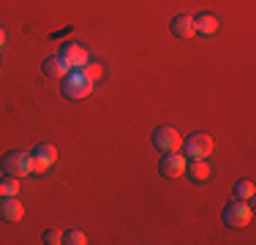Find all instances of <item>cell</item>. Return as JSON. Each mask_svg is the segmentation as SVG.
I'll use <instances>...</instances> for the list:
<instances>
[{
    "instance_id": "6da1fadb",
    "label": "cell",
    "mask_w": 256,
    "mask_h": 245,
    "mask_svg": "<svg viewBox=\"0 0 256 245\" xmlns=\"http://www.w3.org/2000/svg\"><path fill=\"white\" fill-rule=\"evenodd\" d=\"M221 218H224V224H226L229 229H242V226H248V224H251L254 210H251V204H248V202L234 199V202H229V204L224 207Z\"/></svg>"
},
{
    "instance_id": "7a4b0ae2",
    "label": "cell",
    "mask_w": 256,
    "mask_h": 245,
    "mask_svg": "<svg viewBox=\"0 0 256 245\" xmlns=\"http://www.w3.org/2000/svg\"><path fill=\"white\" fill-rule=\"evenodd\" d=\"M60 90H63L66 98L79 101V98H88L90 93H93V82H90L82 71H68L63 76V88H60Z\"/></svg>"
},
{
    "instance_id": "3957f363",
    "label": "cell",
    "mask_w": 256,
    "mask_h": 245,
    "mask_svg": "<svg viewBox=\"0 0 256 245\" xmlns=\"http://www.w3.org/2000/svg\"><path fill=\"white\" fill-rule=\"evenodd\" d=\"M0 169L8 177H25L30 174V152L25 150H8L0 158Z\"/></svg>"
},
{
    "instance_id": "277c9868",
    "label": "cell",
    "mask_w": 256,
    "mask_h": 245,
    "mask_svg": "<svg viewBox=\"0 0 256 245\" xmlns=\"http://www.w3.org/2000/svg\"><path fill=\"white\" fill-rule=\"evenodd\" d=\"M150 139H153V147H156V150H161V152H178L180 144H182L180 131H178V128H172V126H158Z\"/></svg>"
},
{
    "instance_id": "5b68a950",
    "label": "cell",
    "mask_w": 256,
    "mask_h": 245,
    "mask_svg": "<svg viewBox=\"0 0 256 245\" xmlns=\"http://www.w3.org/2000/svg\"><path fill=\"white\" fill-rule=\"evenodd\" d=\"M58 58L66 63V68H68V71H79L90 60V54H88V49H84L82 44H76V41H66V44L60 46Z\"/></svg>"
},
{
    "instance_id": "8992f818",
    "label": "cell",
    "mask_w": 256,
    "mask_h": 245,
    "mask_svg": "<svg viewBox=\"0 0 256 245\" xmlns=\"http://www.w3.org/2000/svg\"><path fill=\"white\" fill-rule=\"evenodd\" d=\"M180 147L188 152V158H207L212 152V136L210 134L196 131V134H191L188 139H182Z\"/></svg>"
},
{
    "instance_id": "52a82bcc",
    "label": "cell",
    "mask_w": 256,
    "mask_h": 245,
    "mask_svg": "<svg viewBox=\"0 0 256 245\" xmlns=\"http://www.w3.org/2000/svg\"><path fill=\"white\" fill-rule=\"evenodd\" d=\"M158 172H161V177H166V180H174V177L186 174V158H182L180 152H164L161 164H158Z\"/></svg>"
},
{
    "instance_id": "ba28073f",
    "label": "cell",
    "mask_w": 256,
    "mask_h": 245,
    "mask_svg": "<svg viewBox=\"0 0 256 245\" xmlns=\"http://www.w3.org/2000/svg\"><path fill=\"white\" fill-rule=\"evenodd\" d=\"M0 218L16 224V220L25 218V204H22L16 196H0Z\"/></svg>"
},
{
    "instance_id": "9c48e42d",
    "label": "cell",
    "mask_w": 256,
    "mask_h": 245,
    "mask_svg": "<svg viewBox=\"0 0 256 245\" xmlns=\"http://www.w3.org/2000/svg\"><path fill=\"white\" fill-rule=\"evenodd\" d=\"M186 174L194 182H207L210 180V164L204 158H191V164H186Z\"/></svg>"
},
{
    "instance_id": "30bf717a",
    "label": "cell",
    "mask_w": 256,
    "mask_h": 245,
    "mask_svg": "<svg viewBox=\"0 0 256 245\" xmlns=\"http://www.w3.org/2000/svg\"><path fill=\"white\" fill-rule=\"evenodd\" d=\"M169 30H172L178 38H191L196 30H194V16H186V14H178L172 22H169Z\"/></svg>"
},
{
    "instance_id": "8fae6325",
    "label": "cell",
    "mask_w": 256,
    "mask_h": 245,
    "mask_svg": "<svg viewBox=\"0 0 256 245\" xmlns=\"http://www.w3.org/2000/svg\"><path fill=\"white\" fill-rule=\"evenodd\" d=\"M194 30H196L199 36H216L218 33V16L196 14V16H194Z\"/></svg>"
},
{
    "instance_id": "7c38bea8",
    "label": "cell",
    "mask_w": 256,
    "mask_h": 245,
    "mask_svg": "<svg viewBox=\"0 0 256 245\" xmlns=\"http://www.w3.org/2000/svg\"><path fill=\"white\" fill-rule=\"evenodd\" d=\"M41 71H44L46 76H52V79H63L66 74H68V68H66V63L60 58H46L44 63H41Z\"/></svg>"
},
{
    "instance_id": "4fadbf2b",
    "label": "cell",
    "mask_w": 256,
    "mask_h": 245,
    "mask_svg": "<svg viewBox=\"0 0 256 245\" xmlns=\"http://www.w3.org/2000/svg\"><path fill=\"white\" fill-rule=\"evenodd\" d=\"M30 156H36V158H41V161H46L52 166L54 161H58V147L54 144H50V142H38L33 147V150H30Z\"/></svg>"
},
{
    "instance_id": "5bb4252c",
    "label": "cell",
    "mask_w": 256,
    "mask_h": 245,
    "mask_svg": "<svg viewBox=\"0 0 256 245\" xmlns=\"http://www.w3.org/2000/svg\"><path fill=\"white\" fill-rule=\"evenodd\" d=\"M232 194H234V199L240 202H251L256 188H254V180H234V186H232Z\"/></svg>"
},
{
    "instance_id": "9a60e30c",
    "label": "cell",
    "mask_w": 256,
    "mask_h": 245,
    "mask_svg": "<svg viewBox=\"0 0 256 245\" xmlns=\"http://www.w3.org/2000/svg\"><path fill=\"white\" fill-rule=\"evenodd\" d=\"M84 74V76L90 79V82H96V79H101V74H104V68H101V63H96V60H88V63L79 68Z\"/></svg>"
},
{
    "instance_id": "2e32d148",
    "label": "cell",
    "mask_w": 256,
    "mask_h": 245,
    "mask_svg": "<svg viewBox=\"0 0 256 245\" xmlns=\"http://www.w3.org/2000/svg\"><path fill=\"white\" fill-rule=\"evenodd\" d=\"M0 186H3V196H16V194H20V177H8V174H6L3 180H0Z\"/></svg>"
},
{
    "instance_id": "e0dca14e",
    "label": "cell",
    "mask_w": 256,
    "mask_h": 245,
    "mask_svg": "<svg viewBox=\"0 0 256 245\" xmlns=\"http://www.w3.org/2000/svg\"><path fill=\"white\" fill-rule=\"evenodd\" d=\"M63 242L66 245H84V242H88V237H84L79 229H66L63 232Z\"/></svg>"
},
{
    "instance_id": "ac0fdd59",
    "label": "cell",
    "mask_w": 256,
    "mask_h": 245,
    "mask_svg": "<svg viewBox=\"0 0 256 245\" xmlns=\"http://www.w3.org/2000/svg\"><path fill=\"white\" fill-rule=\"evenodd\" d=\"M41 240H44L46 245H58V242H63V232H58V229H46L44 234H41Z\"/></svg>"
},
{
    "instance_id": "d6986e66",
    "label": "cell",
    "mask_w": 256,
    "mask_h": 245,
    "mask_svg": "<svg viewBox=\"0 0 256 245\" xmlns=\"http://www.w3.org/2000/svg\"><path fill=\"white\" fill-rule=\"evenodd\" d=\"M46 169H50V164H46V161H41V158L30 156V174H44Z\"/></svg>"
},
{
    "instance_id": "ffe728a7",
    "label": "cell",
    "mask_w": 256,
    "mask_h": 245,
    "mask_svg": "<svg viewBox=\"0 0 256 245\" xmlns=\"http://www.w3.org/2000/svg\"><path fill=\"white\" fill-rule=\"evenodd\" d=\"M3 44H6V30L0 28V46H3Z\"/></svg>"
}]
</instances>
